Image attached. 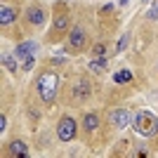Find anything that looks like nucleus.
<instances>
[{
    "label": "nucleus",
    "instance_id": "ddd939ff",
    "mask_svg": "<svg viewBox=\"0 0 158 158\" xmlns=\"http://www.w3.org/2000/svg\"><path fill=\"white\" fill-rule=\"evenodd\" d=\"M17 54L14 52H2V66H5L10 73H17Z\"/></svg>",
    "mask_w": 158,
    "mask_h": 158
},
{
    "label": "nucleus",
    "instance_id": "aec40b11",
    "mask_svg": "<svg viewBox=\"0 0 158 158\" xmlns=\"http://www.w3.org/2000/svg\"><path fill=\"white\" fill-rule=\"evenodd\" d=\"M5 130H7V118L0 116V132H5Z\"/></svg>",
    "mask_w": 158,
    "mask_h": 158
},
{
    "label": "nucleus",
    "instance_id": "a211bd4d",
    "mask_svg": "<svg viewBox=\"0 0 158 158\" xmlns=\"http://www.w3.org/2000/svg\"><path fill=\"white\" fill-rule=\"evenodd\" d=\"M127 40H130V38H127V33H125V35H123V38L118 40V52H123V50H125V45H127Z\"/></svg>",
    "mask_w": 158,
    "mask_h": 158
},
{
    "label": "nucleus",
    "instance_id": "9b49d317",
    "mask_svg": "<svg viewBox=\"0 0 158 158\" xmlns=\"http://www.w3.org/2000/svg\"><path fill=\"white\" fill-rule=\"evenodd\" d=\"M83 127H85L87 132H94V130H99V116L97 113H85L83 116Z\"/></svg>",
    "mask_w": 158,
    "mask_h": 158
},
{
    "label": "nucleus",
    "instance_id": "20e7f679",
    "mask_svg": "<svg viewBox=\"0 0 158 158\" xmlns=\"http://www.w3.org/2000/svg\"><path fill=\"white\" fill-rule=\"evenodd\" d=\"M71 31V17H69V12H57L54 14V24H52V40L61 38V35H66V33Z\"/></svg>",
    "mask_w": 158,
    "mask_h": 158
},
{
    "label": "nucleus",
    "instance_id": "2eb2a0df",
    "mask_svg": "<svg viewBox=\"0 0 158 158\" xmlns=\"http://www.w3.org/2000/svg\"><path fill=\"white\" fill-rule=\"evenodd\" d=\"M113 78H116V83H130V80H132V73L127 71V69H120Z\"/></svg>",
    "mask_w": 158,
    "mask_h": 158
},
{
    "label": "nucleus",
    "instance_id": "6ab92c4d",
    "mask_svg": "<svg viewBox=\"0 0 158 158\" xmlns=\"http://www.w3.org/2000/svg\"><path fill=\"white\" fill-rule=\"evenodd\" d=\"M33 64H35V59H33V57L24 59V71H31V69H33Z\"/></svg>",
    "mask_w": 158,
    "mask_h": 158
},
{
    "label": "nucleus",
    "instance_id": "f257e3e1",
    "mask_svg": "<svg viewBox=\"0 0 158 158\" xmlns=\"http://www.w3.org/2000/svg\"><path fill=\"white\" fill-rule=\"evenodd\" d=\"M132 130L137 132L139 137H153L158 135V116L146 109H139L132 116Z\"/></svg>",
    "mask_w": 158,
    "mask_h": 158
},
{
    "label": "nucleus",
    "instance_id": "f03ea898",
    "mask_svg": "<svg viewBox=\"0 0 158 158\" xmlns=\"http://www.w3.org/2000/svg\"><path fill=\"white\" fill-rule=\"evenodd\" d=\"M57 87H59V76L54 71H43L38 76V80H35V92H38V97L43 99V102H54V97H57Z\"/></svg>",
    "mask_w": 158,
    "mask_h": 158
},
{
    "label": "nucleus",
    "instance_id": "39448f33",
    "mask_svg": "<svg viewBox=\"0 0 158 158\" xmlns=\"http://www.w3.org/2000/svg\"><path fill=\"white\" fill-rule=\"evenodd\" d=\"M57 137H59L61 142H71V139L76 137V120H73L71 116L59 118V123H57Z\"/></svg>",
    "mask_w": 158,
    "mask_h": 158
},
{
    "label": "nucleus",
    "instance_id": "f3484780",
    "mask_svg": "<svg viewBox=\"0 0 158 158\" xmlns=\"http://www.w3.org/2000/svg\"><path fill=\"white\" fill-rule=\"evenodd\" d=\"M104 54H106V45L104 43H97L92 47V57H104Z\"/></svg>",
    "mask_w": 158,
    "mask_h": 158
},
{
    "label": "nucleus",
    "instance_id": "9d476101",
    "mask_svg": "<svg viewBox=\"0 0 158 158\" xmlns=\"http://www.w3.org/2000/svg\"><path fill=\"white\" fill-rule=\"evenodd\" d=\"M10 156H17V158H24L28 156V146L21 142V139H14L12 144H10Z\"/></svg>",
    "mask_w": 158,
    "mask_h": 158
},
{
    "label": "nucleus",
    "instance_id": "423d86ee",
    "mask_svg": "<svg viewBox=\"0 0 158 158\" xmlns=\"http://www.w3.org/2000/svg\"><path fill=\"white\" fill-rule=\"evenodd\" d=\"M111 123H113L116 130H125L132 123V116L127 113V109H113L111 111Z\"/></svg>",
    "mask_w": 158,
    "mask_h": 158
},
{
    "label": "nucleus",
    "instance_id": "f8f14e48",
    "mask_svg": "<svg viewBox=\"0 0 158 158\" xmlns=\"http://www.w3.org/2000/svg\"><path fill=\"white\" fill-rule=\"evenodd\" d=\"M106 66H109V61H106V57H94V59H90V64H87V69L92 73H104Z\"/></svg>",
    "mask_w": 158,
    "mask_h": 158
},
{
    "label": "nucleus",
    "instance_id": "6e6552de",
    "mask_svg": "<svg viewBox=\"0 0 158 158\" xmlns=\"http://www.w3.org/2000/svg\"><path fill=\"white\" fill-rule=\"evenodd\" d=\"M87 97H90V83L85 78H78L73 85V99L80 102V99H87Z\"/></svg>",
    "mask_w": 158,
    "mask_h": 158
},
{
    "label": "nucleus",
    "instance_id": "7ed1b4c3",
    "mask_svg": "<svg viewBox=\"0 0 158 158\" xmlns=\"http://www.w3.org/2000/svg\"><path fill=\"white\" fill-rule=\"evenodd\" d=\"M85 40H87V33L83 26H73L69 31V38H66V47L71 50V52H80L83 47H85Z\"/></svg>",
    "mask_w": 158,
    "mask_h": 158
},
{
    "label": "nucleus",
    "instance_id": "4468645a",
    "mask_svg": "<svg viewBox=\"0 0 158 158\" xmlns=\"http://www.w3.org/2000/svg\"><path fill=\"white\" fill-rule=\"evenodd\" d=\"M12 21H14V10H12V7H7V5H2V7H0V24L7 26V24H12Z\"/></svg>",
    "mask_w": 158,
    "mask_h": 158
},
{
    "label": "nucleus",
    "instance_id": "0eeeda50",
    "mask_svg": "<svg viewBox=\"0 0 158 158\" xmlns=\"http://www.w3.org/2000/svg\"><path fill=\"white\" fill-rule=\"evenodd\" d=\"M35 52H38V43H35V40H24V43H19L17 50H14V54H17L19 59H28V57H33Z\"/></svg>",
    "mask_w": 158,
    "mask_h": 158
},
{
    "label": "nucleus",
    "instance_id": "dca6fc26",
    "mask_svg": "<svg viewBox=\"0 0 158 158\" xmlns=\"http://www.w3.org/2000/svg\"><path fill=\"white\" fill-rule=\"evenodd\" d=\"M146 17H149V21H158V0H153V5L149 7Z\"/></svg>",
    "mask_w": 158,
    "mask_h": 158
},
{
    "label": "nucleus",
    "instance_id": "1a4fd4ad",
    "mask_svg": "<svg viewBox=\"0 0 158 158\" xmlns=\"http://www.w3.org/2000/svg\"><path fill=\"white\" fill-rule=\"evenodd\" d=\"M26 19L33 26H43V24H45V10H43V7H28Z\"/></svg>",
    "mask_w": 158,
    "mask_h": 158
}]
</instances>
